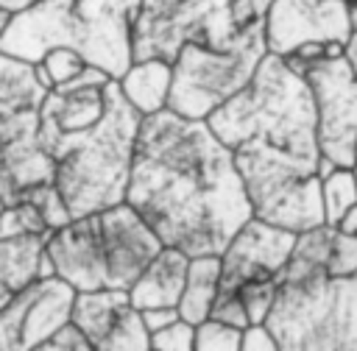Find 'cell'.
<instances>
[{"label":"cell","instance_id":"obj_1","mask_svg":"<svg viewBox=\"0 0 357 351\" xmlns=\"http://www.w3.org/2000/svg\"><path fill=\"white\" fill-rule=\"evenodd\" d=\"M204 123L229 148L251 217L293 234L324 226L315 111L301 75L265 56L251 81Z\"/></svg>","mask_w":357,"mask_h":351},{"label":"cell","instance_id":"obj_2","mask_svg":"<svg viewBox=\"0 0 357 351\" xmlns=\"http://www.w3.org/2000/svg\"><path fill=\"white\" fill-rule=\"evenodd\" d=\"M123 201L162 245L190 259L220 256L251 220L229 148L204 120H184L167 109L139 120Z\"/></svg>","mask_w":357,"mask_h":351},{"label":"cell","instance_id":"obj_3","mask_svg":"<svg viewBox=\"0 0 357 351\" xmlns=\"http://www.w3.org/2000/svg\"><path fill=\"white\" fill-rule=\"evenodd\" d=\"M139 0H36L11 14L0 53L36 64L53 47L75 50L117 81L131 64V28Z\"/></svg>","mask_w":357,"mask_h":351},{"label":"cell","instance_id":"obj_4","mask_svg":"<svg viewBox=\"0 0 357 351\" xmlns=\"http://www.w3.org/2000/svg\"><path fill=\"white\" fill-rule=\"evenodd\" d=\"M139 120L120 95L117 81H109L103 117L78 134L45 145V153L53 159V187L73 220L123 203Z\"/></svg>","mask_w":357,"mask_h":351},{"label":"cell","instance_id":"obj_5","mask_svg":"<svg viewBox=\"0 0 357 351\" xmlns=\"http://www.w3.org/2000/svg\"><path fill=\"white\" fill-rule=\"evenodd\" d=\"M159 248L162 242L156 234L126 201L103 212L75 217L45 237V256L53 276L75 292H128Z\"/></svg>","mask_w":357,"mask_h":351},{"label":"cell","instance_id":"obj_6","mask_svg":"<svg viewBox=\"0 0 357 351\" xmlns=\"http://www.w3.org/2000/svg\"><path fill=\"white\" fill-rule=\"evenodd\" d=\"M262 326L282 351H357V273L279 281Z\"/></svg>","mask_w":357,"mask_h":351},{"label":"cell","instance_id":"obj_7","mask_svg":"<svg viewBox=\"0 0 357 351\" xmlns=\"http://www.w3.org/2000/svg\"><path fill=\"white\" fill-rule=\"evenodd\" d=\"M50 89L36 64L0 53V201L22 203L53 184V159L39 142V109Z\"/></svg>","mask_w":357,"mask_h":351},{"label":"cell","instance_id":"obj_8","mask_svg":"<svg viewBox=\"0 0 357 351\" xmlns=\"http://www.w3.org/2000/svg\"><path fill=\"white\" fill-rule=\"evenodd\" d=\"M265 56L268 50L262 22L248 25L237 45L226 50L192 42L184 45L170 64L167 111L184 120H206L218 106H223L251 81Z\"/></svg>","mask_w":357,"mask_h":351},{"label":"cell","instance_id":"obj_9","mask_svg":"<svg viewBox=\"0 0 357 351\" xmlns=\"http://www.w3.org/2000/svg\"><path fill=\"white\" fill-rule=\"evenodd\" d=\"M245 28L231 17L229 0H139L131 28V61L173 64L184 45L226 50Z\"/></svg>","mask_w":357,"mask_h":351},{"label":"cell","instance_id":"obj_10","mask_svg":"<svg viewBox=\"0 0 357 351\" xmlns=\"http://www.w3.org/2000/svg\"><path fill=\"white\" fill-rule=\"evenodd\" d=\"M301 81L307 84L315 111V139L321 159L335 167L357 164V75L346 56H329L304 67Z\"/></svg>","mask_w":357,"mask_h":351},{"label":"cell","instance_id":"obj_11","mask_svg":"<svg viewBox=\"0 0 357 351\" xmlns=\"http://www.w3.org/2000/svg\"><path fill=\"white\" fill-rule=\"evenodd\" d=\"M349 31V0H273L262 20L265 50L276 58H287L304 45L346 47Z\"/></svg>","mask_w":357,"mask_h":351},{"label":"cell","instance_id":"obj_12","mask_svg":"<svg viewBox=\"0 0 357 351\" xmlns=\"http://www.w3.org/2000/svg\"><path fill=\"white\" fill-rule=\"evenodd\" d=\"M75 290L61 279H39L0 309V351H33L70 323Z\"/></svg>","mask_w":357,"mask_h":351},{"label":"cell","instance_id":"obj_13","mask_svg":"<svg viewBox=\"0 0 357 351\" xmlns=\"http://www.w3.org/2000/svg\"><path fill=\"white\" fill-rule=\"evenodd\" d=\"M70 326L92 351H151V334L142 326L139 309L131 306L123 290L75 292Z\"/></svg>","mask_w":357,"mask_h":351},{"label":"cell","instance_id":"obj_14","mask_svg":"<svg viewBox=\"0 0 357 351\" xmlns=\"http://www.w3.org/2000/svg\"><path fill=\"white\" fill-rule=\"evenodd\" d=\"M296 234L265 220H245L234 237L226 242L220 259V284L218 292H231L243 281L254 279H276L284 267Z\"/></svg>","mask_w":357,"mask_h":351},{"label":"cell","instance_id":"obj_15","mask_svg":"<svg viewBox=\"0 0 357 351\" xmlns=\"http://www.w3.org/2000/svg\"><path fill=\"white\" fill-rule=\"evenodd\" d=\"M190 256L178 248L162 245L159 254L145 265V270L134 279L128 287V301L134 309H156V306H173L178 304V295L184 290Z\"/></svg>","mask_w":357,"mask_h":351},{"label":"cell","instance_id":"obj_16","mask_svg":"<svg viewBox=\"0 0 357 351\" xmlns=\"http://www.w3.org/2000/svg\"><path fill=\"white\" fill-rule=\"evenodd\" d=\"M45 237H0V309L42 279Z\"/></svg>","mask_w":357,"mask_h":351},{"label":"cell","instance_id":"obj_17","mask_svg":"<svg viewBox=\"0 0 357 351\" xmlns=\"http://www.w3.org/2000/svg\"><path fill=\"white\" fill-rule=\"evenodd\" d=\"M117 89L126 98V103L139 114L151 117L162 109H167L170 95V64L159 58L148 61H131L128 70L117 78Z\"/></svg>","mask_w":357,"mask_h":351},{"label":"cell","instance_id":"obj_18","mask_svg":"<svg viewBox=\"0 0 357 351\" xmlns=\"http://www.w3.org/2000/svg\"><path fill=\"white\" fill-rule=\"evenodd\" d=\"M218 284H220V259L218 256H192L187 265L184 290L176 304L178 318L192 326L206 320L209 309L218 298Z\"/></svg>","mask_w":357,"mask_h":351},{"label":"cell","instance_id":"obj_19","mask_svg":"<svg viewBox=\"0 0 357 351\" xmlns=\"http://www.w3.org/2000/svg\"><path fill=\"white\" fill-rule=\"evenodd\" d=\"M357 203V189L351 178V167H335L321 176V212L326 226H337V220Z\"/></svg>","mask_w":357,"mask_h":351},{"label":"cell","instance_id":"obj_20","mask_svg":"<svg viewBox=\"0 0 357 351\" xmlns=\"http://www.w3.org/2000/svg\"><path fill=\"white\" fill-rule=\"evenodd\" d=\"M84 67H86V61H84L75 50H70V47H53V50H47V53L36 61L39 81H42L47 89H56V86L70 84L73 78L81 75Z\"/></svg>","mask_w":357,"mask_h":351},{"label":"cell","instance_id":"obj_21","mask_svg":"<svg viewBox=\"0 0 357 351\" xmlns=\"http://www.w3.org/2000/svg\"><path fill=\"white\" fill-rule=\"evenodd\" d=\"M276 279H254V281H243L240 287H234L231 292L240 298L248 326H262L273 301H276Z\"/></svg>","mask_w":357,"mask_h":351},{"label":"cell","instance_id":"obj_22","mask_svg":"<svg viewBox=\"0 0 357 351\" xmlns=\"http://www.w3.org/2000/svg\"><path fill=\"white\" fill-rule=\"evenodd\" d=\"M50 228L45 226L42 214L31 201L3 206L0 212V237H47Z\"/></svg>","mask_w":357,"mask_h":351},{"label":"cell","instance_id":"obj_23","mask_svg":"<svg viewBox=\"0 0 357 351\" xmlns=\"http://www.w3.org/2000/svg\"><path fill=\"white\" fill-rule=\"evenodd\" d=\"M240 337H243L240 329H231L206 318L195 326L192 351H240Z\"/></svg>","mask_w":357,"mask_h":351},{"label":"cell","instance_id":"obj_24","mask_svg":"<svg viewBox=\"0 0 357 351\" xmlns=\"http://www.w3.org/2000/svg\"><path fill=\"white\" fill-rule=\"evenodd\" d=\"M25 201H31L36 206V212L42 214V220H45V226L50 231H56V228H61V226H67L73 220L70 212H67V206H64V201H61V195L56 192L53 184H45V187L33 189Z\"/></svg>","mask_w":357,"mask_h":351},{"label":"cell","instance_id":"obj_25","mask_svg":"<svg viewBox=\"0 0 357 351\" xmlns=\"http://www.w3.org/2000/svg\"><path fill=\"white\" fill-rule=\"evenodd\" d=\"M354 273H357V237H349L335 228L326 276H354Z\"/></svg>","mask_w":357,"mask_h":351},{"label":"cell","instance_id":"obj_26","mask_svg":"<svg viewBox=\"0 0 357 351\" xmlns=\"http://www.w3.org/2000/svg\"><path fill=\"white\" fill-rule=\"evenodd\" d=\"M192 343H195V326L181 318L151 334V351H192Z\"/></svg>","mask_w":357,"mask_h":351},{"label":"cell","instance_id":"obj_27","mask_svg":"<svg viewBox=\"0 0 357 351\" xmlns=\"http://www.w3.org/2000/svg\"><path fill=\"white\" fill-rule=\"evenodd\" d=\"M209 320H218V323L240 329V332L248 329L245 309H243V304H240V298L234 292H218V298H215V304L209 309Z\"/></svg>","mask_w":357,"mask_h":351},{"label":"cell","instance_id":"obj_28","mask_svg":"<svg viewBox=\"0 0 357 351\" xmlns=\"http://www.w3.org/2000/svg\"><path fill=\"white\" fill-rule=\"evenodd\" d=\"M273 0H229V8H231V17L240 28H248L254 22H262L265 20V11Z\"/></svg>","mask_w":357,"mask_h":351},{"label":"cell","instance_id":"obj_29","mask_svg":"<svg viewBox=\"0 0 357 351\" xmlns=\"http://www.w3.org/2000/svg\"><path fill=\"white\" fill-rule=\"evenodd\" d=\"M33 351H92V345L67 323L61 332H56L47 343H42V345L33 348Z\"/></svg>","mask_w":357,"mask_h":351},{"label":"cell","instance_id":"obj_30","mask_svg":"<svg viewBox=\"0 0 357 351\" xmlns=\"http://www.w3.org/2000/svg\"><path fill=\"white\" fill-rule=\"evenodd\" d=\"M240 351H282L265 326H248L240 337Z\"/></svg>","mask_w":357,"mask_h":351},{"label":"cell","instance_id":"obj_31","mask_svg":"<svg viewBox=\"0 0 357 351\" xmlns=\"http://www.w3.org/2000/svg\"><path fill=\"white\" fill-rule=\"evenodd\" d=\"M139 318H142V326L148 334L170 326L173 320H178V312L173 306H156V309H139Z\"/></svg>","mask_w":357,"mask_h":351},{"label":"cell","instance_id":"obj_32","mask_svg":"<svg viewBox=\"0 0 357 351\" xmlns=\"http://www.w3.org/2000/svg\"><path fill=\"white\" fill-rule=\"evenodd\" d=\"M349 20H351V31H349V42L343 47V56L357 75V0H349Z\"/></svg>","mask_w":357,"mask_h":351},{"label":"cell","instance_id":"obj_33","mask_svg":"<svg viewBox=\"0 0 357 351\" xmlns=\"http://www.w3.org/2000/svg\"><path fill=\"white\" fill-rule=\"evenodd\" d=\"M337 231H343V234H349V237H357V203L337 220V226H335Z\"/></svg>","mask_w":357,"mask_h":351},{"label":"cell","instance_id":"obj_34","mask_svg":"<svg viewBox=\"0 0 357 351\" xmlns=\"http://www.w3.org/2000/svg\"><path fill=\"white\" fill-rule=\"evenodd\" d=\"M36 0H0V6L8 11V14H20V11H25L28 6H33Z\"/></svg>","mask_w":357,"mask_h":351},{"label":"cell","instance_id":"obj_35","mask_svg":"<svg viewBox=\"0 0 357 351\" xmlns=\"http://www.w3.org/2000/svg\"><path fill=\"white\" fill-rule=\"evenodd\" d=\"M8 20H11V14L0 6V36H3V33H6V28H8Z\"/></svg>","mask_w":357,"mask_h":351},{"label":"cell","instance_id":"obj_36","mask_svg":"<svg viewBox=\"0 0 357 351\" xmlns=\"http://www.w3.org/2000/svg\"><path fill=\"white\" fill-rule=\"evenodd\" d=\"M351 178H354V189H357V164L351 167Z\"/></svg>","mask_w":357,"mask_h":351},{"label":"cell","instance_id":"obj_37","mask_svg":"<svg viewBox=\"0 0 357 351\" xmlns=\"http://www.w3.org/2000/svg\"><path fill=\"white\" fill-rule=\"evenodd\" d=\"M0 212H3V201H0Z\"/></svg>","mask_w":357,"mask_h":351}]
</instances>
